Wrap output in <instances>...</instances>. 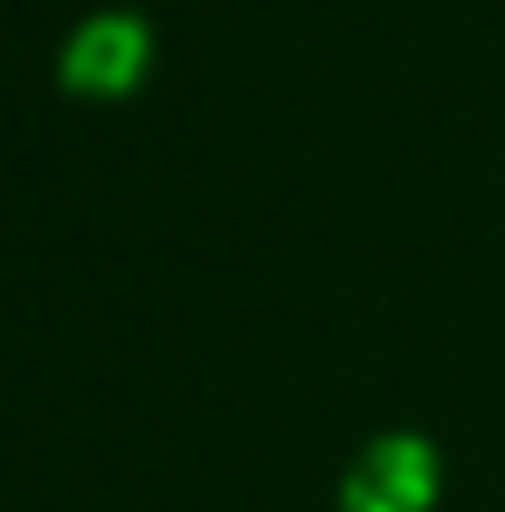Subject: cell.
I'll use <instances>...</instances> for the list:
<instances>
[{"instance_id": "6da1fadb", "label": "cell", "mask_w": 505, "mask_h": 512, "mask_svg": "<svg viewBox=\"0 0 505 512\" xmlns=\"http://www.w3.org/2000/svg\"><path fill=\"white\" fill-rule=\"evenodd\" d=\"M139 63H146V28L132 14H104V21H90L84 35L70 42L63 77L77 90H125L139 77Z\"/></svg>"}]
</instances>
